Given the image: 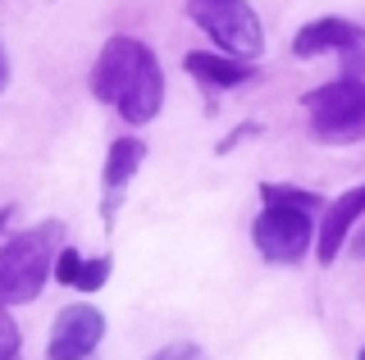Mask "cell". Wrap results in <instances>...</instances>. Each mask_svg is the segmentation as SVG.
Here are the masks:
<instances>
[{
    "label": "cell",
    "instance_id": "obj_1",
    "mask_svg": "<svg viewBox=\"0 0 365 360\" xmlns=\"http://www.w3.org/2000/svg\"><path fill=\"white\" fill-rule=\"evenodd\" d=\"M91 96L114 105L123 123H151L165 105V69L155 51L137 37H110L91 64Z\"/></svg>",
    "mask_w": 365,
    "mask_h": 360
},
{
    "label": "cell",
    "instance_id": "obj_2",
    "mask_svg": "<svg viewBox=\"0 0 365 360\" xmlns=\"http://www.w3.org/2000/svg\"><path fill=\"white\" fill-rule=\"evenodd\" d=\"M64 251V223L46 219L37 228H23L0 242V306H28L37 301L46 278L55 274V260Z\"/></svg>",
    "mask_w": 365,
    "mask_h": 360
},
{
    "label": "cell",
    "instance_id": "obj_3",
    "mask_svg": "<svg viewBox=\"0 0 365 360\" xmlns=\"http://www.w3.org/2000/svg\"><path fill=\"white\" fill-rule=\"evenodd\" d=\"M306 115H311V132L329 146H347L365 137V78L342 73L334 83L315 87L302 96Z\"/></svg>",
    "mask_w": 365,
    "mask_h": 360
},
{
    "label": "cell",
    "instance_id": "obj_4",
    "mask_svg": "<svg viewBox=\"0 0 365 360\" xmlns=\"http://www.w3.org/2000/svg\"><path fill=\"white\" fill-rule=\"evenodd\" d=\"M187 18L224 55L237 60H260L265 55V28L247 0H187Z\"/></svg>",
    "mask_w": 365,
    "mask_h": 360
},
{
    "label": "cell",
    "instance_id": "obj_5",
    "mask_svg": "<svg viewBox=\"0 0 365 360\" xmlns=\"http://www.w3.org/2000/svg\"><path fill=\"white\" fill-rule=\"evenodd\" d=\"M251 242L269 265H302V255L315 242V215L288 206H265L251 223Z\"/></svg>",
    "mask_w": 365,
    "mask_h": 360
},
{
    "label": "cell",
    "instance_id": "obj_6",
    "mask_svg": "<svg viewBox=\"0 0 365 360\" xmlns=\"http://www.w3.org/2000/svg\"><path fill=\"white\" fill-rule=\"evenodd\" d=\"M101 337H106V314L96 306H87V301H78V306L55 314L51 342H46V360H87L101 346Z\"/></svg>",
    "mask_w": 365,
    "mask_h": 360
},
{
    "label": "cell",
    "instance_id": "obj_7",
    "mask_svg": "<svg viewBox=\"0 0 365 360\" xmlns=\"http://www.w3.org/2000/svg\"><path fill=\"white\" fill-rule=\"evenodd\" d=\"M146 160V142L137 137H114L110 151H106V169H101V187H106V196H101V219H106V228H114V215H119V201L128 192L133 174L142 169Z\"/></svg>",
    "mask_w": 365,
    "mask_h": 360
},
{
    "label": "cell",
    "instance_id": "obj_8",
    "mask_svg": "<svg viewBox=\"0 0 365 360\" xmlns=\"http://www.w3.org/2000/svg\"><path fill=\"white\" fill-rule=\"evenodd\" d=\"M361 41H365V28L361 23L329 14V18H311V23L297 32V37H292V55H297V60H315V55H329V51L351 55Z\"/></svg>",
    "mask_w": 365,
    "mask_h": 360
},
{
    "label": "cell",
    "instance_id": "obj_9",
    "mask_svg": "<svg viewBox=\"0 0 365 360\" xmlns=\"http://www.w3.org/2000/svg\"><path fill=\"white\" fill-rule=\"evenodd\" d=\"M365 219V183L351 187V192H342L334 206H329L324 215V228H319V242H315V260L319 265H334L342 242H347V233L356 228V223Z\"/></svg>",
    "mask_w": 365,
    "mask_h": 360
},
{
    "label": "cell",
    "instance_id": "obj_10",
    "mask_svg": "<svg viewBox=\"0 0 365 360\" xmlns=\"http://www.w3.org/2000/svg\"><path fill=\"white\" fill-rule=\"evenodd\" d=\"M182 69L197 78V83H205V87H220V92H228V87H247L251 78L260 73L251 60L220 55V51H187L182 55Z\"/></svg>",
    "mask_w": 365,
    "mask_h": 360
},
{
    "label": "cell",
    "instance_id": "obj_11",
    "mask_svg": "<svg viewBox=\"0 0 365 360\" xmlns=\"http://www.w3.org/2000/svg\"><path fill=\"white\" fill-rule=\"evenodd\" d=\"M110 269H114L110 255H83L73 246H64L60 260H55V278L64 287H78V292H101L110 283Z\"/></svg>",
    "mask_w": 365,
    "mask_h": 360
},
{
    "label": "cell",
    "instance_id": "obj_12",
    "mask_svg": "<svg viewBox=\"0 0 365 360\" xmlns=\"http://www.w3.org/2000/svg\"><path fill=\"white\" fill-rule=\"evenodd\" d=\"M260 201H265V206L306 210V215H319V210H324V196L319 192H306V187H292V183H260Z\"/></svg>",
    "mask_w": 365,
    "mask_h": 360
},
{
    "label": "cell",
    "instance_id": "obj_13",
    "mask_svg": "<svg viewBox=\"0 0 365 360\" xmlns=\"http://www.w3.org/2000/svg\"><path fill=\"white\" fill-rule=\"evenodd\" d=\"M23 351V337H19V324L9 319V310L0 306V360H19Z\"/></svg>",
    "mask_w": 365,
    "mask_h": 360
},
{
    "label": "cell",
    "instance_id": "obj_14",
    "mask_svg": "<svg viewBox=\"0 0 365 360\" xmlns=\"http://www.w3.org/2000/svg\"><path fill=\"white\" fill-rule=\"evenodd\" d=\"M151 360H205V351L197 342H169V346H160Z\"/></svg>",
    "mask_w": 365,
    "mask_h": 360
},
{
    "label": "cell",
    "instance_id": "obj_15",
    "mask_svg": "<svg viewBox=\"0 0 365 360\" xmlns=\"http://www.w3.org/2000/svg\"><path fill=\"white\" fill-rule=\"evenodd\" d=\"M251 132H260V123H256V119H247V123H237V128H233V132H228V137L220 142V155H228V151H233V146H237V142H247V137H251Z\"/></svg>",
    "mask_w": 365,
    "mask_h": 360
},
{
    "label": "cell",
    "instance_id": "obj_16",
    "mask_svg": "<svg viewBox=\"0 0 365 360\" xmlns=\"http://www.w3.org/2000/svg\"><path fill=\"white\" fill-rule=\"evenodd\" d=\"M9 87V55H5V46H0V92Z\"/></svg>",
    "mask_w": 365,
    "mask_h": 360
},
{
    "label": "cell",
    "instance_id": "obj_17",
    "mask_svg": "<svg viewBox=\"0 0 365 360\" xmlns=\"http://www.w3.org/2000/svg\"><path fill=\"white\" fill-rule=\"evenodd\" d=\"M14 219V206H0V233H5V223Z\"/></svg>",
    "mask_w": 365,
    "mask_h": 360
},
{
    "label": "cell",
    "instance_id": "obj_18",
    "mask_svg": "<svg viewBox=\"0 0 365 360\" xmlns=\"http://www.w3.org/2000/svg\"><path fill=\"white\" fill-rule=\"evenodd\" d=\"M356 255H361V260H365V233H361V238H356Z\"/></svg>",
    "mask_w": 365,
    "mask_h": 360
},
{
    "label": "cell",
    "instance_id": "obj_19",
    "mask_svg": "<svg viewBox=\"0 0 365 360\" xmlns=\"http://www.w3.org/2000/svg\"><path fill=\"white\" fill-rule=\"evenodd\" d=\"M356 360H365V346H361V356H356Z\"/></svg>",
    "mask_w": 365,
    "mask_h": 360
}]
</instances>
